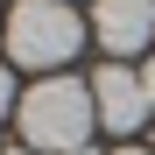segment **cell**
Here are the masks:
<instances>
[{
    "label": "cell",
    "instance_id": "6da1fadb",
    "mask_svg": "<svg viewBox=\"0 0 155 155\" xmlns=\"http://www.w3.org/2000/svg\"><path fill=\"white\" fill-rule=\"evenodd\" d=\"M92 85H78V78H42V85L21 92V134H28V148H57V155H78L92 134Z\"/></svg>",
    "mask_w": 155,
    "mask_h": 155
},
{
    "label": "cell",
    "instance_id": "7a4b0ae2",
    "mask_svg": "<svg viewBox=\"0 0 155 155\" xmlns=\"http://www.w3.org/2000/svg\"><path fill=\"white\" fill-rule=\"evenodd\" d=\"M78 42H85V21H78L64 0H21L7 14V57L28 64V71H57L78 57Z\"/></svg>",
    "mask_w": 155,
    "mask_h": 155
},
{
    "label": "cell",
    "instance_id": "3957f363",
    "mask_svg": "<svg viewBox=\"0 0 155 155\" xmlns=\"http://www.w3.org/2000/svg\"><path fill=\"white\" fill-rule=\"evenodd\" d=\"M92 35L113 49V64H127L155 42V0H92Z\"/></svg>",
    "mask_w": 155,
    "mask_h": 155
},
{
    "label": "cell",
    "instance_id": "277c9868",
    "mask_svg": "<svg viewBox=\"0 0 155 155\" xmlns=\"http://www.w3.org/2000/svg\"><path fill=\"white\" fill-rule=\"evenodd\" d=\"M92 106H99V120H106L113 134H134V127L155 113V106H148L141 71H127V64H106V71L92 78Z\"/></svg>",
    "mask_w": 155,
    "mask_h": 155
},
{
    "label": "cell",
    "instance_id": "5b68a950",
    "mask_svg": "<svg viewBox=\"0 0 155 155\" xmlns=\"http://www.w3.org/2000/svg\"><path fill=\"white\" fill-rule=\"evenodd\" d=\"M0 113H14V71H0Z\"/></svg>",
    "mask_w": 155,
    "mask_h": 155
},
{
    "label": "cell",
    "instance_id": "8992f818",
    "mask_svg": "<svg viewBox=\"0 0 155 155\" xmlns=\"http://www.w3.org/2000/svg\"><path fill=\"white\" fill-rule=\"evenodd\" d=\"M141 85H148V106H155V64H148V71H141Z\"/></svg>",
    "mask_w": 155,
    "mask_h": 155
},
{
    "label": "cell",
    "instance_id": "52a82bcc",
    "mask_svg": "<svg viewBox=\"0 0 155 155\" xmlns=\"http://www.w3.org/2000/svg\"><path fill=\"white\" fill-rule=\"evenodd\" d=\"M113 155H155V148H113Z\"/></svg>",
    "mask_w": 155,
    "mask_h": 155
},
{
    "label": "cell",
    "instance_id": "ba28073f",
    "mask_svg": "<svg viewBox=\"0 0 155 155\" xmlns=\"http://www.w3.org/2000/svg\"><path fill=\"white\" fill-rule=\"evenodd\" d=\"M7 155H35V148H7Z\"/></svg>",
    "mask_w": 155,
    "mask_h": 155
},
{
    "label": "cell",
    "instance_id": "9c48e42d",
    "mask_svg": "<svg viewBox=\"0 0 155 155\" xmlns=\"http://www.w3.org/2000/svg\"><path fill=\"white\" fill-rule=\"evenodd\" d=\"M78 155H99V148H78Z\"/></svg>",
    "mask_w": 155,
    "mask_h": 155
},
{
    "label": "cell",
    "instance_id": "30bf717a",
    "mask_svg": "<svg viewBox=\"0 0 155 155\" xmlns=\"http://www.w3.org/2000/svg\"><path fill=\"white\" fill-rule=\"evenodd\" d=\"M64 7H71V0H64Z\"/></svg>",
    "mask_w": 155,
    "mask_h": 155
}]
</instances>
